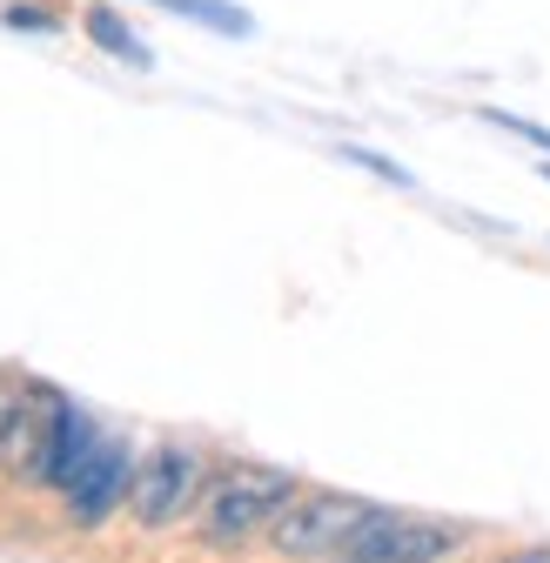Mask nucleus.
<instances>
[{"label":"nucleus","instance_id":"obj_10","mask_svg":"<svg viewBox=\"0 0 550 563\" xmlns=\"http://www.w3.org/2000/svg\"><path fill=\"white\" fill-rule=\"evenodd\" d=\"M316 563H370V556H350V550H342V556H316Z\"/></svg>","mask_w":550,"mask_h":563},{"label":"nucleus","instance_id":"obj_5","mask_svg":"<svg viewBox=\"0 0 550 563\" xmlns=\"http://www.w3.org/2000/svg\"><path fill=\"white\" fill-rule=\"evenodd\" d=\"M95 443H101V430L88 422V409H75L67 396L47 389V416H41V437H34V456H28L21 476L28 483H47V489H67V483L88 470Z\"/></svg>","mask_w":550,"mask_h":563},{"label":"nucleus","instance_id":"obj_2","mask_svg":"<svg viewBox=\"0 0 550 563\" xmlns=\"http://www.w3.org/2000/svg\"><path fill=\"white\" fill-rule=\"evenodd\" d=\"M201 476H209V456L188 450V443H162L134 463V483H128V517L134 530H175L195 504H201Z\"/></svg>","mask_w":550,"mask_h":563},{"label":"nucleus","instance_id":"obj_12","mask_svg":"<svg viewBox=\"0 0 550 563\" xmlns=\"http://www.w3.org/2000/svg\"><path fill=\"white\" fill-rule=\"evenodd\" d=\"M504 563H510V556H504Z\"/></svg>","mask_w":550,"mask_h":563},{"label":"nucleus","instance_id":"obj_1","mask_svg":"<svg viewBox=\"0 0 550 563\" xmlns=\"http://www.w3.org/2000/svg\"><path fill=\"white\" fill-rule=\"evenodd\" d=\"M296 497V476L289 470H268V463H242L229 470L209 497L195 504V537L209 550H242L255 537H268V523L289 510Z\"/></svg>","mask_w":550,"mask_h":563},{"label":"nucleus","instance_id":"obj_11","mask_svg":"<svg viewBox=\"0 0 550 563\" xmlns=\"http://www.w3.org/2000/svg\"><path fill=\"white\" fill-rule=\"evenodd\" d=\"M543 181H550V168H543Z\"/></svg>","mask_w":550,"mask_h":563},{"label":"nucleus","instance_id":"obj_6","mask_svg":"<svg viewBox=\"0 0 550 563\" xmlns=\"http://www.w3.org/2000/svg\"><path fill=\"white\" fill-rule=\"evenodd\" d=\"M128 483H134V456H128V443L101 437V443H95V456H88V470L61 489V497H67V523L101 530V523L128 504Z\"/></svg>","mask_w":550,"mask_h":563},{"label":"nucleus","instance_id":"obj_7","mask_svg":"<svg viewBox=\"0 0 550 563\" xmlns=\"http://www.w3.org/2000/svg\"><path fill=\"white\" fill-rule=\"evenodd\" d=\"M88 34H95L108 54H121V60H134V67H148V47H142V41H128V27H121L108 8H88Z\"/></svg>","mask_w":550,"mask_h":563},{"label":"nucleus","instance_id":"obj_9","mask_svg":"<svg viewBox=\"0 0 550 563\" xmlns=\"http://www.w3.org/2000/svg\"><path fill=\"white\" fill-rule=\"evenodd\" d=\"M8 21H14V27H47V14H41V8H14Z\"/></svg>","mask_w":550,"mask_h":563},{"label":"nucleus","instance_id":"obj_8","mask_svg":"<svg viewBox=\"0 0 550 563\" xmlns=\"http://www.w3.org/2000/svg\"><path fill=\"white\" fill-rule=\"evenodd\" d=\"M491 121L510 128L517 141H530V148H550V128H537V121H517V114H504V108H491Z\"/></svg>","mask_w":550,"mask_h":563},{"label":"nucleus","instance_id":"obj_4","mask_svg":"<svg viewBox=\"0 0 550 563\" xmlns=\"http://www.w3.org/2000/svg\"><path fill=\"white\" fill-rule=\"evenodd\" d=\"M470 543L463 523H443V517H417V510H370V523L350 537V556H370V563H450L457 550Z\"/></svg>","mask_w":550,"mask_h":563},{"label":"nucleus","instance_id":"obj_3","mask_svg":"<svg viewBox=\"0 0 550 563\" xmlns=\"http://www.w3.org/2000/svg\"><path fill=\"white\" fill-rule=\"evenodd\" d=\"M370 510H376V504H363V497H336V489H296L289 510L268 523V543L283 550V556H296V563L342 556V550H350V537L370 523Z\"/></svg>","mask_w":550,"mask_h":563}]
</instances>
